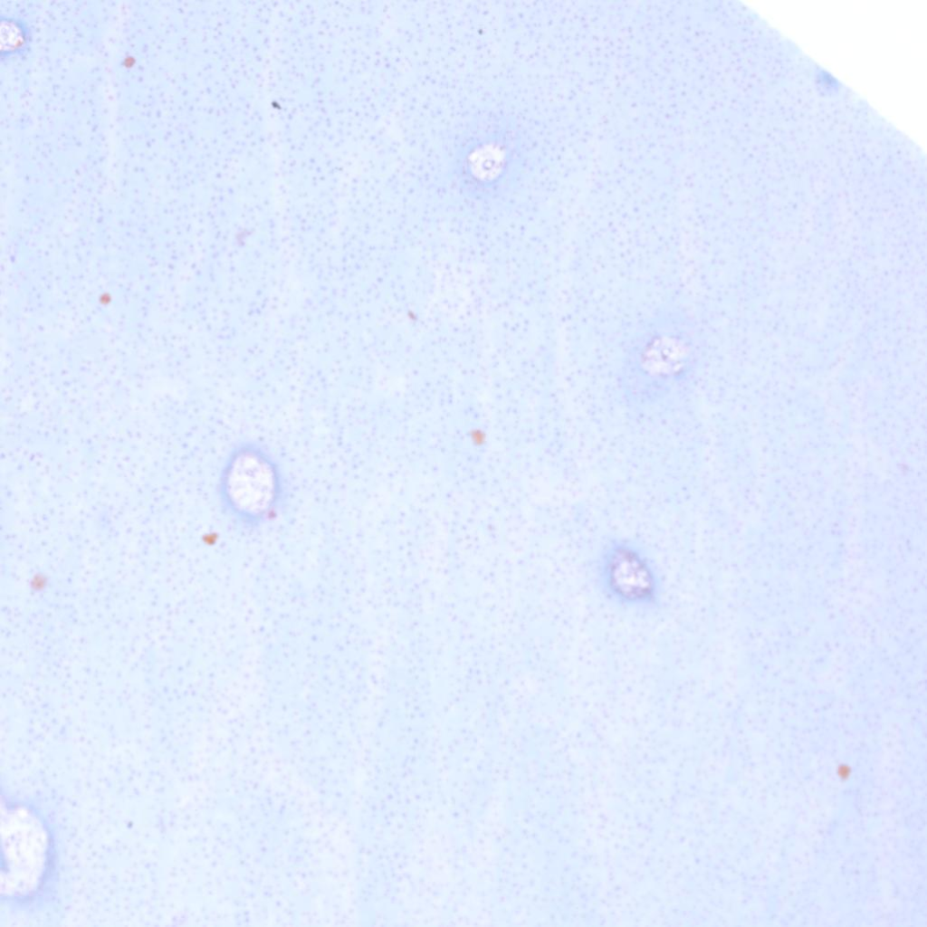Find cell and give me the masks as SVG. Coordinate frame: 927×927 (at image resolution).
Listing matches in <instances>:
<instances>
[{"label": "cell", "mask_w": 927, "mask_h": 927, "mask_svg": "<svg viewBox=\"0 0 927 927\" xmlns=\"http://www.w3.org/2000/svg\"><path fill=\"white\" fill-rule=\"evenodd\" d=\"M224 511L237 525L256 529L273 521L283 508L287 485L283 472L263 444L243 441L226 456L218 478Z\"/></svg>", "instance_id": "6da1fadb"}, {"label": "cell", "mask_w": 927, "mask_h": 927, "mask_svg": "<svg viewBox=\"0 0 927 927\" xmlns=\"http://www.w3.org/2000/svg\"><path fill=\"white\" fill-rule=\"evenodd\" d=\"M700 343L699 331L688 315L664 311L635 334L627 347L626 368L637 379L671 382L696 363Z\"/></svg>", "instance_id": "7a4b0ae2"}, {"label": "cell", "mask_w": 927, "mask_h": 927, "mask_svg": "<svg viewBox=\"0 0 927 927\" xmlns=\"http://www.w3.org/2000/svg\"><path fill=\"white\" fill-rule=\"evenodd\" d=\"M607 578L610 588L622 598L640 601L654 594L653 574L632 550L618 549L611 554L607 564Z\"/></svg>", "instance_id": "3957f363"}, {"label": "cell", "mask_w": 927, "mask_h": 927, "mask_svg": "<svg viewBox=\"0 0 927 927\" xmlns=\"http://www.w3.org/2000/svg\"><path fill=\"white\" fill-rule=\"evenodd\" d=\"M32 41L31 29L23 19L1 16L0 45L1 58L5 60L17 54H24Z\"/></svg>", "instance_id": "277c9868"}]
</instances>
